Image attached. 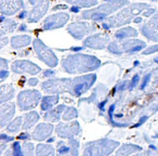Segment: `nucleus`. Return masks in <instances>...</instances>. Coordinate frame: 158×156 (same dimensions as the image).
<instances>
[{
    "label": "nucleus",
    "instance_id": "36",
    "mask_svg": "<svg viewBox=\"0 0 158 156\" xmlns=\"http://www.w3.org/2000/svg\"><path fill=\"white\" fill-rule=\"evenodd\" d=\"M154 52H158V44H154V46L149 47V48H146L142 52V54H144V55L152 54V53H154Z\"/></svg>",
    "mask_w": 158,
    "mask_h": 156
},
{
    "label": "nucleus",
    "instance_id": "31",
    "mask_svg": "<svg viewBox=\"0 0 158 156\" xmlns=\"http://www.w3.org/2000/svg\"><path fill=\"white\" fill-rule=\"evenodd\" d=\"M78 117V112L75 108L70 106V108H66V110L64 111L63 116H62V119L65 121H69L72 119H75Z\"/></svg>",
    "mask_w": 158,
    "mask_h": 156
},
{
    "label": "nucleus",
    "instance_id": "29",
    "mask_svg": "<svg viewBox=\"0 0 158 156\" xmlns=\"http://www.w3.org/2000/svg\"><path fill=\"white\" fill-rule=\"evenodd\" d=\"M23 123H24V117H16L14 120H12L10 124H8L7 131L10 132V133H16V132H19L23 128Z\"/></svg>",
    "mask_w": 158,
    "mask_h": 156
},
{
    "label": "nucleus",
    "instance_id": "52",
    "mask_svg": "<svg viewBox=\"0 0 158 156\" xmlns=\"http://www.w3.org/2000/svg\"><path fill=\"white\" fill-rule=\"evenodd\" d=\"M38 1H39V0H28V2L31 3V5H36Z\"/></svg>",
    "mask_w": 158,
    "mask_h": 156
},
{
    "label": "nucleus",
    "instance_id": "42",
    "mask_svg": "<svg viewBox=\"0 0 158 156\" xmlns=\"http://www.w3.org/2000/svg\"><path fill=\"white\" fill-rule=\"evenodd\" d=\"M18 139H21V140H29V139H31V136L27 133V131H24L18 137Z\"/></svg>",
    "mask_w": 158,
    "mask_h": 156
},
{
    "label": "nucleus",
    "instance_id": "18",
    "mask_svg": "<svg viewBox=\"0 0 158 156\" xmlns=\"http://www.w3.org/2000/svg\"><path fill=\"white\" fill-rule=\"evenodd\" d=\"M53 130H54V126L51 123L38 124L37 127L35 128V130L31 133V137L36 141H44L50 138Z\"/></svg>",
    "mask_w": 158,
    "mask_h": 156
},
{
    "label": "nucleus",
    "instance_id": "44",
    "mask_svg": "<svg viewBox=\"0 0 158 156\" xmlns=\"http://www.w3.org/2000/svg\"><path fill=\"white\" fill-rule=\"evenodd\" d=\"M153 13H155V9H153V8H148V9L147 10H145L144 12H143V15L144 16H147V18H148L149 15H152V14Z\"/></svg>",
    "mask_w": 158,
    "mask_h": 156
},
{
    "label": "nucleus",
    "instance_id": "8",
    "mask_svg": "<svg viewBox=\"0 0 158 156\" xmlns=\"http://www.w3.org/2000/svg\"><path fill=\"white\" fill-rule=\"evenodd\" d=\"M33 46H34V50H35L37 57H39L42 62H44L49 67H55V66L59 64V59L56 57L55 53L53 52L49 47H47L39 38L34 40Z\"/></svg>",
    "mask_w": 158,
    "mask_h": 156
},
{
    "label": "nucleus",
    "instance_id": "9",
    "mask_svg": "<svg viewBox=\"0 0 158 156\" xmlns=\"http://www.w3.org/2000/svg\"><path fill=\"white\" fill-rule=\"evenodd\" d=\"M95 80H97V75L95 74H88L84 75V76L76 77L73 79L70 95H74V97H80L92 87Z\"/></svg>",
    "mask_w": 158,
    "mask_h": 156
},
{
    "label": "nucleus",
    "instance_id": "46",
    "mask_svg": "<svg viewBox=\"0 0 158 156\" xmlns=\"http://www.w3.org/2000/svg\"><path fill=\"white\" fill-rule=\"evenodd\" d=\"M27 15H28L27 11H25V10H22V11H21V13L18 14V18L20 19V20H23V19H25Z\"/></svg>",
    "mask_w": 158,
    "mask_h": 156
},
{
    "label": "nucleus",
    "instance_id": "10",
    "mask_svg": "<svg viewBox=\"0 0 158 156\" xmlns=\"http://www.w3.org/2000/svg\"><path fill=\"white\" fill-rule=\"evenodd\" d=\"M98 27L95 24H91L88 22H78L72 23L67 26V32L75 38V39H82L87 35H91L92 33L97 32Z\"/></svg>",
    "mask_w": 158,
    "mask_h": 156
},
{
    "label": "nucleus",
    "instance_id": "45",
    "mask_svg": "<svg viewBox=\"0 0 158 156\" xmlns=\"http://www.w3.org/2000/svg\"><path fill=\"white\" fill-rule=\"evenodd\" d=\"M27 84H28L29 86H31V87H35L36 85L38 84V78H31V79L27 82Z\"/></svg>",
    "mask_w": 158,
    "mask_h": 156
},
{
    "label": "nucleus",
    "instance_id": "34",
    "mask_svg": "<svg viewBox=\"0 0 158 156\" xmlns=\"http://www.w3.org/2000/svg\"><path fill=\"white\" fill-rule=\"evenodd\" d=\"M68 143L70 144L72 146V154L70 155H78L79 153V142L76 140V139L72 138V139H68Z\"/></svg>",
    "mask_w": 158,
    "mask_h": 156
},
{
    "label": "nucleus",
    "instance_id": "38",
    "mask_svg": "<svg viewBox=\"0 0 158 156\" xmlns=\"http://www.w3.org/2000/svg\"><path fill=\"white\" fill-rule=\"evenodd\" d=\"M0 140L2 141V142H11V141H13L14 140V138L13 137H10V136H8V134H6V133H1V136H0Z\"/></svg>",
    "mask_w": 158,
    "mask_h": 156
},
{
    "label": "nucleus",
    "instance_id": "7",
    "mask_svg": "<svg viewBox=\"0 0 158 156\" xmlns=\"http://www.w3.org/2000/svg\"><path fill=\"white\" fill-rule=\"evenodd\" d=\"M41 101V95L36 89L24 90L18 95V105L21 111H29L35 108Z\"/></svg>",
    "mask_w": 158,
    "mask_h": 156
},
{
    "label": "nucleus",
    "instance_id": "54",
    "mask_svg": "<svg viewBox=\"0 0 158 156\" xmlns=\"http://www.w3.org/2000/svg\"><path fill=\"white\" fill-rule=\"evenodd\" d=\"M72 50H75V51H80L81 48H72Z\"/></svg>",
    "mask_w": 158,
    "mask_h": 156
},
{
    "label": "nucleus",
    "instance_id": "49",
    "mask_svg": "<svg viewBox=\"0 0 158 156\" xmlns=\"http://www.w3.org/2000/svg\"><path fill=\"white\" fill-rule=\"evenodd\" d=\"M79 10H80V8L77 7V6H73V8L70 9V11L72 12H79Z\"/></svg>",
    "mask_w": 158,
    "mask_h": 156
},
{
    "label": "nucleus",
    "instance_id": "1",
    "mask_svg": "<svg viewBox=\"0 0 158 156\" xmlns=\"http://www.w3.org/2000/svg\"><path fill=\"white\" fill-rule=\"evenodd\" d=\"M101 66V61L90 54H70L62 60V67L68 74H81L97 70Z\"/></svg>",
    "mask_w": 158,
    "mask_h": 156
},
{
    "label": "nucleus",
    "instance_id": "32",
    "mask_svg": "<svg viewBox=\"0 0 158 156\" xmlns=\"http://www.w3.org/2000/svg\"><path fill=\"white\" fill-rule=\"evenodd\" d=\"M56 152L60 155H65V154H72V146L70 144L67 142V144H65L64 141H60L57 143L56 146Z\"/></svg>",
    "mask_w": 158,
    "mask_h": 156
},
{
    "label": "nucleus",
    "instance_id": "25",
    "mask_svg": "<svg viewBox=\"0 0 158 156\" xmlns=\"http://www.w3.org/2000/svg\"><path fill=\"white\" fill-rule=\"evenodd\" d=\"M14 90L12 85H3L0 88V103L8 102L9 100H12L14 98Z\"/></svg>",
    "mask_w": 158,
    "mask_h": 156
},
{
    "label": "nucleus",
    "instance_id": "2",
    "mask_svg": "<svg viewBox=\"0 0 158 156\" xmlns=\"http://www.w3.org/2000/svg\"><path fill=\"white\" fill-rule=\"evenodd\" d=\"M149 6L147 3L139 2L131 3L128 7L121 9L116 14H113L110 18H107L103 22V28H114V27H120L126 24H129L133 18L139 16V14L143 13L145 10H147Z\"/></svg>",
    "mask_w": 158,
    "mask_h": 156
},
{
    "label": "nucleus",
    "instance_id": "20",
    "mask_svg": "<svg viewBox=\"0 0 158 156\" xmlns=\"http://www.w3.org/2000/svg\"><path fill=\"white\" fill-rule=\"evenodd\" d=\"M66 110V106L64 104H61V105H57L56 108L50 110L48 113L44 115V119L46 121H50V123H56V121H60L61 117L63 116L64 111Z\"/></svg>",
    "mask_w": 158,
    "mask_h": 156
},
{
    "label": "nucleus",
    "instance_id": "17",
    "mask_svg": "<svg viewBox=\"0 0 158 156\" xmlns=\"http://www.w3.org/2000/svg\"><path fill=\"white\" fill-rule=\"evenodd\" d=\"M24 9L23 0H0V10L3 15H13Z\"/></svg>",
    "mask_w": 158,
    "mask_h": 156
},
{
    "label": "nucleus",
    "instance_id": "55",
    "mask_svg": "<svg viewBox=\"0 0 158 156\" xmlns=\"http://www.w3.org/2000/svg\"><path fill=\"white\" fill-rule=\"evenodd\" d=\"M53 141H54V138H49L48 142H53Z\"/></svg>",
    "mask_w": 158,
    "mask_h": 156
},
{
    "label": "nucleus",
    "instance_id": "23",
    "mask_svg": "<svg viewBox=\"0 0 158 156\" xmlns=\"http://www.w3.org/2000/svg\"><path fill=\"white\" fill-rule=\"evenodd\" d=\"M24 123H23V128L24 131H27L28 129L33 128L35 124L39 120V114L36 111H31L29 113H26L24 115Z\"/></svg>",
    "mask_w": 158,
    "mask_h": 156
},
{
    "label": "nucleus",
    "instance_id": "21",
    "mask_svg": "<svg viewBox=\"0 0 158 156\" xmlns=\"http://www.w3.org/2000/svg\"><path fill=\"white\" fill-rule=\"evenodd\" d=\"M18 28V24L15 21L11 19H7L6 15H1V26H0V34L1 36H6L7 33H12Z\"/></svg>",
    "mask_w": 158,
    "mask_h": 156
},
{
    "label": "nucleus",
    "instance_id": "56",
    "mask_svg": "<svg viewBox=\"0 0 158 156\" xmlns=\"http://www.w3.org/2000/svg\"><path fill=\"white\" fill-rule=\"evenodd\" d=\"M154 61H155V62H157V63H158V57H157V59H155V60H154Z\"/></svg>",
    "mask_w": 158,
    "mask_h": 156
},
{
    "label": "nucleus",
    "instance_id": "35",
    "mask_svg": "<svg viewBox=\"0 0 158 156\" xmlns=\"http://www.w3.org/2000/svg\"><path fill=\"white\" fill-rule=\"evenodd\" d=\"M23 147H21V144L19 142H14L13 143V146H12V154L14 156H22L23 151H22Z\"/></svg>",
    "mask_w": 158,
    "mask_h": 156
},
{
    "label": "nucleus",
    "instance_id": "12",
    "mask_svg": "<svg viewBox=\"0 0 158 156\" xmlns=\"http://www.w3.org/2000/svg\"><path fill=\"white\" fill-rule=\"evenodd\" d=\"M110 39V35L106 33L93 34V35L88 36L84 40V47L90 49H97V50H102L106 46H108Z\"/></svg>",
    "mask_w": 158,
    "mask_h": 156
},
{
    "label": "nucleus",
    "instance_id": "43",
    "mask_svg": "<svg viewBox=\"0 0 158 156\" xmlns=\"http://www.w3.org/2000/svg\"><path fill=\"white\" fill-rule=\"evenodd\" d=\"M8 42H9V39L6 36H1V38H0V44H0V48H3Z\"/></svg>",
    "mask_w": 158,
    "mask_h": 156
},
{
    "label": "nucleus",
    "instance_id": "19",
    "mask_svg": "<svg viewBox=\"0 0 158 156\" xmlns=\"http://www.w3.org/2000/svg\"><path fill=\"white\" fill-rule=\"evenodd\" d=\"M15 114V104L3 102L0 105V126L6 127Z\"/></svg>",
    "mask_w": 158,
    "mask_h": 156
},
{
    "label": "nucleus",
    "instance_id": "39",
    "mask_svg": "<svg viewBox=\"0 0 158 156\" xmlns=\"http://www.w3.org/2000/svg\"><path fill=\"white\" fill-rule=\"evenodd\" d=\"M139 82H140V77H139L138 75H136V76L133 77V79L131 80V82H130L129 87H130V88H133V87H135L136 85L139 84Z\"/></svg>",
    "mask_w": 158,
    "mask_h": 156
},
{
    "label": "nucleus",
    "instance_id": "22",
    "mask_svg": "<svg viewBox=\"0 0 158 156\" xmlns=\"http://www.w3.org/2000/svg\"><path fill=\"white\" fill-rule=\"evenodd\" d=\"M10 42H11V47L13 49H21L31 44V37L29 35L13 36L11 38V40H10Z\"/></svg>",
    "mask_w": 158,
    "mask_h": 156
},
{
    "label": "nucleus",
    "instance_id": "47",
    "mask_svg": "<svg viewBox=\"0 0 158 156\" xmlns=\"http://www.w3.org/2000/svg\"><path fill=\"white\" fill-rule=\"evenodd\" d=\"M53 75H54V72H53L52 70H49L44 72V76L46 77V78H48V77H50V76H53Z\"/></svg>",
    "mask_w": 158,
    "mask_h": 156
},
{
    "label": "nucleus",
    "instance_id": "27",
    "mask_svg": "<svg viewBox=\"0 0 158 156\" xmlns=\"http://www.w3.org/2000/svg\"><path fill=\"white\" fill-rule=\"evenodd\" d=\"M35 153L37 156H52L55 154V150L49 143H40L36 146Z\"/></svg>",
    "mask_w": 158,
    "mask_h": 156
},
{
    "label": "nucleus",
    "instance_id": "30",
    "mask_svg": "<svg viewBox=\"0 0 158 156\" xmlns=\"http://www.w3.org/2000/svg\"><path fill=\"white\" fill-rule=\"evenodd\" d=\"M65 2L79 8H91L98 5L99 0H64Z\"/></svg>",
    "mask_w": 158,
    "mask_h": 156
},
{
    "label": "nucleus",
    "instance_id": "24",
    "mask_svg": "<svg viewBox=\"0 0 158 156\" xmlns=\"http://www.w3.org/2000/svg\"><path fill=\"white\" fill-rule=\"evenodd\" d=\"M139 35L138 31L134 29L133 27H123V28L118 29V31L115 33L114 37L115 39H129V38H134Z\"/></svg>",
    "mask_w": 158,
    "mask_h": 156
},
{
    "label": "nucleus",
    "instance_id": "14",
    "mask_svg": "<svg viewBox=\"0 0 158 156\" xmlns=\"http://www.w3.org/2000/svg\"><path fill=\"white\" fill-rule=\"evenodd\" d=\"M11 70L15 74H29V75H37L41 72V68L37 64L33 63L27 60L22 61H14L11 65Z\"/></svg>",
    "mask_w": 158,
    "mask_h": 156
},
{
    "label": "nucleus",
    "instance_id": "57",
    "mask_svg": "<svg viewBox=\"0 0 158 156\" xmlns=\"http://www.w3.org/2000/svg\"><path fill=\"white\" fill-rule=\"evenodd\" d=\"M152 1H155V2H158V0H152Z\"/></svg>",
    "mask_w": 158,
    "mask_h": 156
},
{
    "label": "nucleus",
    "instance_id": "6",
    "mask_svg": "<svg viewBox=\"0 0 158 156\" xmlns=\"http://www.w3.org/2000/svg\"><path fill=\"white\" fill-rule=\"evenodd\" d=\"M73 79L69 78H52L42 82L41 89L49 95H60V93L72 92Z\"/></svg>",
    "mask_w": 158,
    "mask_h": 156
},
{
    "label": "nucleus",
    "instance_id": "37",
    "mask_svg": "<svg viewBox=\"0 0 158 156\" xmlns=\"http://www.w3.org/2000/svg\"><path fill=\"white\" fill-rule=\"evenodd\" d=\"M7 77H9V70H0V82H2L7 79Z\"/></svg>",
    "mask_w": 158,
    "mask_h": 156
},
{
    "label": "nucleus",
    "instance_id": "16",
    "mask_svg": "<svg viewBox=\"0 0 158 156\" xmlns=\"http://www.w3.org/2000/svg\"><path fill=\"white\" fill-rule=\"evenodd\" d=\"M140 31L148 40L158 42V13H156L148 22L145 23Z\"/></svg>",
    "mask_w": 158,
    "mask_h": 156
},
{
    "label": "nucleus",
    "instance_id": "51",
    "mask_svg": "<svg viewBox=\"0 0 158 156\" xmlns=\"http://www.w3.org/2000/svg\"><path fill=\"white\" fill-rule=\"evenodd\" d=\"M146 119H147V117H142V119H141V120H140V123H139V124H136V125H135V127H138V126L142 125V124L144 123V120H146Z\"/></svg>",
    "mask_w": 158,
    "mask_h": 156
},
{
    "label": "nucleus",
    "instance_id": "50",
    "mask_svg": "<svg viewBox=\"0 0 158 156\" xmlns=\"http://www.w3.org/2000/svg\"><path fill=\"white\" fill-rule=\"evenodd\" d=\"M18 31H20V32L27 31V27H26V25H25V24H22V25H21V27H20V28H18Z\"/></svg>",
    "mask_w": 158,
    "mask_h": 156
},
{
    "label": "nucleus",
    "instance_id": "5",
    "mask_svg": "<svg viewBox=\"0 0 158 156\" xmlns=\"http://www.w3.org/2000/svg\"><path fill=\"white\" fill-rule=\"evenodd\" d=\"M119 146L118 141L110 140V139H101L98 141H92L85 145L84 155H110Z\"/></svg>",
    "mask_w": 158,
    "mask_h": 156
},
{
    "label": "nucleus",
    "instance_id": "15",
    "mask_svg": "<svg viewBox=\"0 0 158 156\" xmlns=\"http://www.w3.org/2000/svg\"><path fill=\"white\" fill-rule=\"evenodd\" d=\"M49 0H39L36 5H34V8L31 10L27 16V22L28 23H37L44 18V15L49 10Z\"/></svg>",
    "mask_w": 158,
    "mask_h": 156
},
{
    "label": "nucleus",
    "instance_id": "13",
    "mask_svg": "<svg viewBox=\"0 0 158 156\" xmlns=\"http://www.w3.org/2000/svg\"><path fill=\"white\" fill-rule=\"evenodd\" d=\"M55 131L62 139H72L80 133V126L78 121H72L68 124H57Z\"/></svg>",
    "mask_w": 158,
    "mask_h": 156
},
{
    "label": "nucleus",
    "instance_id": "4",
    "mask_svg": "<svg viewBox=\"0 0 158 156\" xmlns=\"http://www.w3.org/2000/svg\"><path fill=\"white\" fill-rule=\"evenodd\" d=\"M146 47L143 40L139 39H115L110 42L107 49L110 52L114 54H121V53H135L143 50Z\"/></svg>",
    "mask_w": 158,
    "mask_h": 156
},
{
    "label": "nucleus",
    "instance_id": "41",
    "mask_svg": "<svg viewBox=\"0 0 158 156\" xmlns=\"http://www.w3.org/2000/svg\"><path fill=\"white\" fill-rule=\"evenodd\" d=\"M0 64H1V70H9V65H8L7 60L5 59H0Z\"/></svg>",
    "mask_w": 158,
    "mask_h": 156
},
{
    "label": "nucleus",
    "instance_id": "33",
    "mask_svg": "<svg viewBox=\"0 0 158 156\" xmlns=\"http://www.w3.org/2000/svg\"><path fill=\"white\" fill-rule=\"evenodd\" d=\"M34 152H35V146H34L33 143L29 142H25L23 144V153L27 156H31L34 155Z\"/></svg>",
    "mask_w": 158,
    "mask_h": 156
},
{
    "label": "nucleus",
    "instance_id": "3",
    "mask_svg": "<svg viewBox=\"0 0 158 156\" xmlns=\"http://www.w3.org/2000/svg\"><path fill=\"white\" fill-rule=\"evenodd\" d=\"M130 5L128 0H112V1H107L106 3L99 6V7L94 8L91 10H86L81 13L80 19L81 20H92V21H105L107 16L110 14L117 12L119 9L123 7V6Z\"/></svg>",
    "mask_w": 158,
    "mask_h": 156
},
{
    "label": "nucleus",
    "instance_id": "40",
    "mask_svg": "<svg viewBox=\"0 0 158 156\" xmlns=\"http://www.w3.org/2000/svg\"><path fill=\"white\" fill-rule=\"evenodd\" d=\"M149 78H151V74H147L146 76L144 77V80H143V82L141 84V87H140L141 89H144L145 87H146V85L148 84V82H149Z\"/></svg>",
    "mask_w": 158,
    "mask_h": 156
},
{
    "label": "nucleus",
    "instance_id": "26",
    "mask_svg": "<svg viewBox=\"0 0 158 156\" xmlns=\"http://www.w3.org/2000/svg\"><path fill=\"white\" fill-rule=\"evenodd\" d=\"M60 100V97L56 95H47V97H44L41 99V104H40V108H41V111H50L55 104H57Z\"/></svg>",
    "mask_w": 158,
    "mask_h": 156
},
{
    "label": "nucleus",
    "instance_id": "11",
    "mask_svg": "<svg viewBox=\"0 0 158 156\" xmlns=\"http://www.w3.org/2000/svg\"><path fill=\"white\" fill-rule=\"evenodd\" d=\"M69 14L65 13V12H60V13L49 15L48 18L44 19V24H42V29L44 31H51V29L63 27L69 21Z\"/></svg>",
    "mask_w": 158,
    "mask_h": 156
},
{
    "label": "nucleus",
    "instance_id": "58",
    "mask_svg": "<svg viewBox=\"0 0 158 156\" xmlns=\"http://www.w3.org/2000/svg\"><path fill=\"white\" fill-rule=\"evenodd\" d=\"M106 1H112V0H106Z\"/></svg>",
    "mask_w": 158,
    "mask_h": 156
},
{
    "label": "nucleus",
    "instance_id": "28",
    "mask_svg": "<svg viewBox=\"0 0 158 156\" xmlns=\"http://www.w3.org/2000/svg\"><path fill=\"white\" fill-rule=\"evenodd\" d=\"M142 150V147L134 144H123L116 152L117 155H130Z\"/></svg>",
    "mask_w": 158,
    "mask_h": 156
},
{
    "label": "nucleus",
    "instance_id": "48",
    "mask_svg": "<svg viewBox=\"0 0 158 156\" xmlns=\"http://www.w3.org/2000/svg\"><path fill=\"white\" fill-rule=\"evenodd\" d=\"M67 6H65V5H60V6H56V7H54L53 8V11H56V10H61V9H67Z\"/></svg>",
    "mask_w": 158,
    "mask_h": 156
},
{
    "label": "nucleus",
    "instance_id": "53",
    "mask_svg": "<svg viewBox=\"0 0 158 156\" xmlns=\"http://www.w3.org/2000/svg\"><path fill=\"white\" fill-rule=\"evenodd\" d=\"M133 22H134V23H140V22H142V18L134 19V20H133Z\"/></svg>",
    "mask_w": 158,
    "mask_h": 156
}]
</instances>
